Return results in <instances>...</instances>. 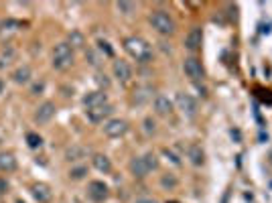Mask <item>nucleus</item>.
Here are the masks:
<instances>
[{"label": "nucleus", "instance_id": "1", "mask_svg": "<svg viewBox=\"0 0 272 203\" xmlns=\"http://www.w3.org/2000/svg\"><path fill=\"white\" fill-rule=\"evenodd\" d=\"M124 49H126V53L138 63H148L152 59V47L142 37H126Z\"/></svg>", "mask_w": 272, "mask_h": 203}, {"label": "nucleus", "instance_id": "2", "mask_svg": "<svg viewBox=\"0 0 272 203\" xmlns=\"http://www.w3.org/2000/svg\"><path fill=\"white\" fill-rule=\"evenodd\" d=\"M157 167H159V159H157L155 152H146V155H142V157H134L130 161V165H128L130 173L134 177H138V179H142L148 173H152Z\"/></svg>", "mask_w": 272, "mask_h": 203}, {"label": "nucleus", "instance_id": "3", "mask_svg": "<svg viewBox=\"0 0 272 203\" xmlns=\"http://www.w3.org/2000/svg\"><path fill=\"white\" fill-rule=\"evenodd\" d=\"M150 25L161 35H173L175 33V21L167 10H155L150 14Z\"/></svg>", "mask_w": 272, "mask_h": 203}, {"label": "nucleus", "instance_id": "4", "mask_svg": "<svg viewBox=\"0 0 272 203\" xmlns=\"http://www.w3.org/2000/svg\"><path fill=\"white\" fill-rule=\"evenodd\" d=\"M71 63H73V49L67 43L55 45V49H53V61H51V65H53L57 71H63V69H67V67H71Z\"/></svg>", "mask_w": 272, "mask_h": 203}, {"label": "nucleus", "instance_id": "5", "mask_svg": "<svg viewBox=\"0 0 272 203\" xmlns=\"http://www.w3.org/2000/svg\"><path fill=\"white\" fill-rule=\"evenodd\" d=\"M104 132L110 138H120L128 132V122L120 120V118H112V120L104 122Z\"/></svg>", "mask_w": 272, "mask_h": 203}, {"label": "nucleus", "instance_id": "6", "mask_svg": "<svg viewBox=\"0 0 272 203\" xmlns=\"http://www.w3.org/2000/svg\"><path fill=\"white\" fill-rule=\"evenodd\" d=\"M175 102H177V108L183 112V116L193 118V116L197 114V102H195V98H191L189 94H177Z\"/></svg>", "mask_w": 272, "mask_h": 203}, {"label": "nucleus", "instance_id": "7", "mask_svg": "<svg viewBox=\"0 0 272 203\" xmlns=\"http://www.w3.org/2000/svg\"><path fill=\"white\" fill-rule=\"evenodd\" d=\"M183 71H185V75L189 79L199 81L203 77V65H201V61L197 57H187L183 61Z\"/></svg>", "mask_w": 272, "mask_h": 203}, {"label": "nucleus", "instance_id": "8", "mask_svg": "<svg viewBox=\"0 0 272 203\" xmlns=\"http://www.w3.org/2000/svg\"><path fill=\"white\" fill-rule=\"evenodd\" d=\"M108 104V96L102 92V90H96V92H88L83 96V106L88 110L92 108H100V106H106Z\"/></svg>", "mask_w": 272, "mask_h": 203}, {"label": "nucleus", "instance_id": "9", "mask_svg": "<svg viewBox=\"0 0 272 203\" xmlns=\"http://www.w3.org/2000/svg\"><path fill=\"white\" fill-rule=\"evenodd\" d=\"M114 77L120 83H128L132 79V67H130V63L124 61V59L114 61Z\"/></svg>", "mask_w": 272, "mask_h": 203}, {"label": "nucleus", "instance_id": "10", "mask_svg": "<svg viewBox=\"0 0 272 203\" xmlns=\"http://www.w3.org/2000/svg\"><path fill=\"white\" fill-rule=\"evenodd\" d=\"M88 195H90L94 201H98V203L106 201V199H108V185H106L104 181H92V183L88 185Z\"/></svg>", "mask_w": 272, "mask_h": 203}, {"label": "nucleus", "instance_id": "11", "mask_svg": "<svg viewBox=\"0 0 272 203\" xmlns=\"http://www.w3.org/2000/svg\"><path fill=\"white\" fill-rule=\"evenodd\" d=\"M53 116H55V104H53V102H43V104L37 108V112H35V122L47 124Z\"/></svg>", "mask_w": 272, "mask_h": 203}, {"label": "nucleus", "instance_id": "12", "mask_svg": "<svg viewBox=\"0 0 272 203\" xmlns=\"http://www.w3.org/2000/svg\"><path fill=\"white\" fill-rule=\"evenodd\" d=\"M201 41H203V31L199 27H193L185 37V49L189 51H197L201 47Z\"/></svg>", "mask_w": 272, "mask_h": 203}, {"label": "nucleus", "instance_id": "13", "mask_svg": "<svg viewBox=\"0 0 272 203\" xmlns=\"http://www.w3.org/2000/svg\"><path fill=\"white\" fill-rule=\"evenodd\" d=\"M90 155V148L88 146H81V144H71L69 148L65 150V161L69 163H75V161H81Z\"/></svg>", "mask_w": 272, "mask_h": 203}, {"label": "nucleus", "instance_id": "14", "mask_svg": "<svg viewBox=\"0 0 272 203\" xmlns=\"http://www.w3.org/2000/svg\"><path fill=\"white\" fill-rule=\"evenodd\" d=\"M112 112H114V108H112L110 104H106V106H100V108H92V110H88V118H90L92 122L100 124V122H104L106 118H110Z\"/></svg>", "mask_w": 272, "mask_h": 203}, {"label": "nucleus", "instance_id": "15", "mask_svg": "<svg viewBox=\"0 0 272 203\" xmlns=\"http://www.w3.org/2000/svg\"><path fill=\"white\" fill-rule=\"evenodd\" d=\"M31 193H33V197H35L39 203H49L51 197H53V193H51V189H49V185H45V183H35L31 187Z\"/></svg>", "mask_w": 272, "mask_h": 203}, {"label": "nucleus", "instance_id": "16", "mask_svg": "<svg viewBox=\"0 0 272 203\" xmlns=\"http://www.w3.org/2000/svg\"><path fill=\"white\" fill-rule=\"evenodd\" d=\"M155 112L159 116H169L173 112V102L169 100L167 96H157L155 98Z\"/></svg>", "mask_w": 272, "mask_h": 203}, {"label": "nucleus", "instance_id": "17", "mask_svg": "<svg viewBox=\"0 0 272 203\" xmlns=\"http://www.w3.org/2000/svg\"><path fill=\"white\" fill-rule=\"evenodd\" d=\"M187 159H189L195 167H201L203 163H205V152H203V148L199 144H191L189 148H187Z\"/></svg>", "mask_w": 272, "mask_h": 203}, {"label": "nucleus", "instance_id": "18", "mask_svg": "<svg viewBox=\"0 0 272 203\" xmlns=\"http://www.w3.org/2000/svg\"><path fill=\"white\" fill-rule=\"evenodd\" d=\"M92 163H94V167L98 169V171L104 173V175H108L112 171V161L106 155H94L92 157Z\"/></svg>", "mask_w": 272, "mask_h": 203}, {"label": "nucleus", "instance_id": "19", "mask_svg": "<svg viewBox=\"0 0 272 203\" xmlns=\"http://www.w3.org/2000/svg\"><path fill=\"white\" fill-rule=\"evenodd\" d=\"M16 169V159L10 155V152H0V171H14Z\"/></svg>", "mask_w": 272, "mask_h": 203}, {"label": "nucleus", "instance_id": "20", "mask_svg": "<svg viewBox=\"0 0 272 203\" xmlns=\"http://www.w3.org/2000/svg\"><path fill=\"white\" fill-rule=\"evenodd\" d=\"M16 59V51L12 47H6L2 53H0V69H4V67H8L12 61Z\"/></svg>", "mask_w": 272, "mask_h": 203}, {"label": "nucleus", "instance_id": "21", "mask_svg": "<svg viewBox=\"0 0 272 203\" xmlns=\"http://www.w3.org/2000/svg\"><path fill=\"white\" fill-rule=\"evenodd\" d=\"M12 79H14L16 83H27V81L31 79V67H29V65H21L19 69L12 73Z\"/></svg>", "mask_w": 272, "mask_h": 203}, {"label": "nucleus", "instance_id": "22", "mask_svg": "<svg viewBox=\"0 0 272 203\" xmlns=\"http://www.w3.org/2000/svg\"><path fill=\"white\" fill-rule=\"evenodd\" d=\"M67 39H69V41H67V45H69L71 49H73V47H83V35H81L79 31H71Z\"/></svg>", "mask_w": 272, "mask_h": 203}, {"label": "nucleus", "instance_id": "23", "mask_svg": "<svg viewBox=\"0 0 272 203\" xmlns=\"http://www.w3.org/2000/svg\"><path fill=\"white\" fill-rule=\"evenodd\" d=\"M27 144H29V148H41L43 146V138L39 136V134H35V132H29L27 134Z\"/></svg>", "mask_w": 272, "mask_h": 203}, {"label": "nucleus", "instance_id": "24", "mask_svg": "<svg viewBox=\"0 0 272 203\" xmlns=\"http://www.w3.org/2000/svg\"><path fill=\"white\" fill-rule=\"evenodd\" d=\"M86 175H88V167H73L71 171H69V177H71V179H75V181L83 179Z\"/></svg>", "mask_w": 272, "mask_h": 203}, {"label": "nucleus", "instance_id": "25", "mask_svg": "<svg viewBox=\"0 0 272 203\" xmlns=\"http://www.w3.org/2000/svg\"><path fill=\"white\" fill-rule=\"evenodd\" d=\"M98 49L104 53L106 57H114V49L110 47V43L108 41H98Z\"/></svg>", "mask_w": 272, "mask_h": 203}, {"label": "nucleus", "instance_id": "26", "mask_svg": "<svg viewBox=\"0 0 272 203\" xmlns=\"http://www.w3.org/2000/svg\"><path fill=\"white\" fill-rule=\"evenodd\" d=\"M116 8L120 10V12H124V14H130V12H134L136 4H134V2H118Z\"/></svg>", "mask_w": 272, "mask_h": 203}, {"label": "nucleus", "instance_id": "27", "mask_svg": "<svg viewBox=\"0 0 272 203\" xmlns=\"http://www.w3.org/2000/svg\"><path fill=\"white\" fill-rule=\"evenodd\" d=\"M43 90H45V81H35V83H33V86H31V94H43Z\"/></svg>", "mask_w": 272, "mask_h": 203}, {"label": "nucleus", "instance_id": "28", "mask_svg": "<svg viewBox=\"0 0 272 203\" xmlns=\"http://www.w3.org/2000/svg\"><path fill=\"white\" fill-rule=\"evenodd\" d=\"M163 187H175V185H177V179L175 177H163Z\"/></svg>", "mask_w": 272, "mask_h": 203}, {"label": "nucleus", "instance_id": "29", "mask_svg": "<svg viewBox=\"0 0 272 203\" xmlns=\"http://www.w3.org/2000/svg\"><path fill=\"white\" fill-rule=\"evenodd\" d=\"M6 193H8V183L0 177V197H4Z\"/></svg>", "mask_w": 272, "mask_h": 203}, {"label": "nucleus", "instance_id": "30", "mask_svg": "<svg viewBox=\"0 0 272 203\" xmlns=\"http://www.w3.org/2000/svg\"><path fill=\"white\" fill-rule=\"evenodd\" d=\"M98 83H100V86H104V88L110 86V81H108V77L104 73H98Z\"/></svg>", "mask_w": 272, "mask_h": 203}, {"label": "nucleus", "instance_id": "31", "mask_svg": "<svg viewBox=\"0 0 272 203\" xmlns=\"http://www.w3.org/2000/svg\"><path fill=\"white\" fill-rule=\"evenodd\" d=\"M144 130L146 132H155V122H152L150 118H146V120H144Z\"/></svg>", "mask_w": 272, "mask_h": 203}, {"label": "nucleus", "instance_id": "32", "mask_svg": "<svg viewBox=\"0 0 272 203\" xmlns=\"http://www.w3.org/2000/svg\"><path fill=\"white\" fill-rule=\"evenodd\" d=\"M136 203H159V201L150 199V197H140V199H136Z\"/></svg>", "mask_w": 272, "mask_h": 203}, {"label": "nucleus", "instance_id": "33", "mask_svg": "<svg viewBox=\"0 0 272 203\" xmlns=\"http://www.w3.org/2000/svg\"><path fill=\"white\" fill-rule=\"evenodd\" d=\"M86 57H90V63H92V65H98V61H96V55L92 53V51H88V53H86Z\"/></svg>", "mask_w": 272, "mask_h": 203}, {"label": "nucleus", "instance_id": "34", "mask_svg": "<svg viewBox=\"0 0 272 203\" xmlns=\"http://www.w3.org/2000/svg\"><path fill=\"white\" fill-rule=\"evenodd\" d=\"M0 90H2V81H0Z\"/></svg>", "mask_w": 272, "mask_h": 203}, {"label": "nucleus", "instance_id": "35", "mask_svg": "<svg viewBox=\"0 0 272 203\" xmlns=\"http://www.w3.org/2000/svg\"><path fill=\"white\" fill-rule=\"evenodd\" d=\"M16 203H25V201H21V199H19V201H16Z\"/></svg>", "mask_w": 272, "mask_h": 203}, {"label": "nucleus", "instance_id": "36", "mask_svg": "<svg viewBox=\"0 0 272 203\" xmlns=\"http://www.w3.org/2000/svg\"><path fill=\"white\" fill-rule=\"evenodd\" d=\"M0 27H2V25H0Z\"/></svg>", "mask_w": 272, "mask_h": 203}]
</instances>
